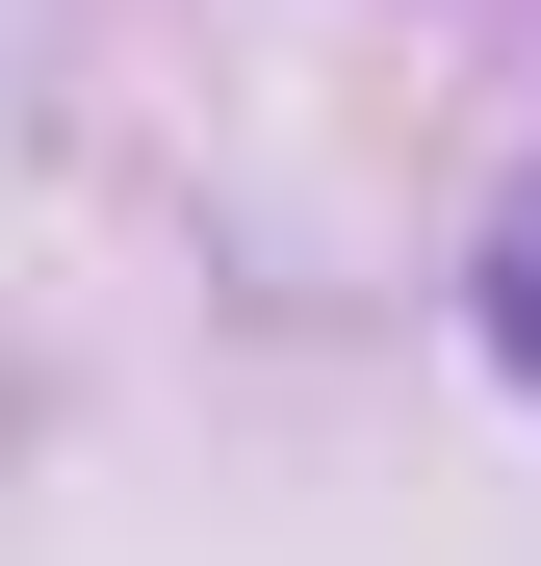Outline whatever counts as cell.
Here are the masks:
<instances>
[{"instance_id":"6da1fadb","label":"cell","mask_w":541,"mask_h":566,"mask_svg":"<svg viewBox=\"0 0 541 566\" xmlns=\"http://www.w3.org/2000/svg\"><path fill=\"white\" fill-rule=\"evenodd\" d=\"M490 335H516V387H541V207L490 232Z\"/></svg>"}]
</instances>
